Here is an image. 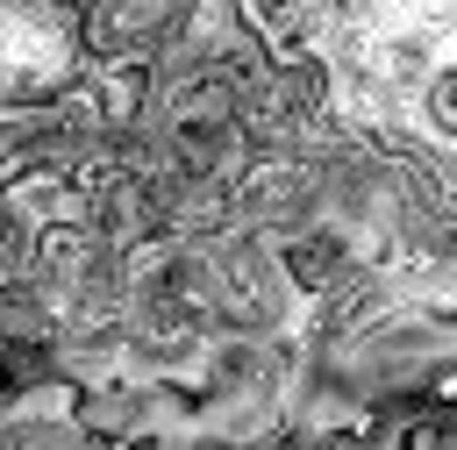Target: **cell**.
<instances>
[{
  "label": "cell",
  "mask_w": 457,
  "mask_h": 450,
  "mask_svg": "<svg viewBox=\"0 0 457 450\" xmlns=\"http://www.w3.org/2000/svg\"><path fill=\"white\" fill-rule=\"evenodd\" d=\"M71 421L86 443H143L150 436V379L143 371H107V379H86L71 386Z\"/></svg>",
  "instance_id": "obj_1"
},
{
  "label": "cell",
  "mask_w": 457,
  "mask_h": 450,
  "mask_svg": "<svg viewBox=\"0 0 457 450\" xmlns=\"http://www.w3.org/2000/svg\"><path fill=\"white\" fill-rule=\"evenodd\" d=\"M407 121H414V136L421 143H443V150H457V43L428 64V79L407 93Z\"/></svg>",
  "instance_id": "obj_2"
}]
</instances>
